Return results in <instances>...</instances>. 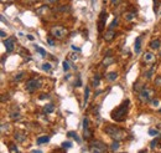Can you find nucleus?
Returning <instances> with one entry per match:
<instances>
[{
  "label": "nucleus",
  "instance_id": "f257e3e1",
  "mask_svg": "<svg viewBox=\"0 0 161 153\" xmlns=\"http://www.w3.org/2000/svg\"><path fill=\"white\" fill-rule=\"evenodd\" d=\"M129 105H130V101L129 100L123 102L120 106L117 107L114 109V111H112V118L114 120L115 122H123V121H125V118H127V115H128Z\"/></svg>",
  "mask_w": 161,
  "mask_h": 153
},
{
  "label": "nucleus",
  "instance_id": "f03ea898",
  "mask_svg": "<svg viewBox=\"0 0 161 153\" xmlns=\"http://www.w3.org/2000/svg\"><path fill=\"white\" fill-rule=\"evenodd\" d=\"M104 132L108 134L109 137H112L113 139L115 141H120V139H124L125 138V133L123 130H120L119 127H115V126H112V125H108L105 128H104Z\"/></svg>",
  "mask_w": 161,
  "mask_h": 153
},
{
  "label": "nucleus",
  "instance_id": "7ed1b4c3",
  "mask_svg": "<svg viewBox=\"0 0 161 153\" xmlns=\"http://www.w3.org/2000/svg\"><path fill=\"white\" fill-rule=\"evenodd\" d=\"M41 81L40 77H34V78H30V80L26 81V85H25V88L27 92H35L36 90H39L41 87Z\"/></svg>",
  "mask_w": 161,
  "mask_h": 153
},
{
  "label": "nucleus",
  "instance_id": "20e7f679",
  "mask_svg": "<svg viewBox=\"0 0 161 153\" xmlns=\"http://www.w3.org/2000/svg\"><path fill=\"white\" fill-rule=\"evenodd\" d=\"M154 94H155L154 90L145 86L141 91H139V99H140L141 102L149 103V102H151V100L154 99Z\"/></svg>",
  "mask_w": 161,
  "mask_h": 153
},
{
  "label": "nucleus",
  "instance_id": "39448f33",
  "mask_svg": "<svg viewBox=\"0 0 161 153\" xmlns=\"http://www.w3.org/2000/svg\"><path fill=\"white\" fill-rule=\"evenodd\" d=\"M89 152H93V153L107 152V146L102 141H92V142L89 143Z\"/></svg>",
  "mask_w": 161,
  "mask_h": 153
},
{
  "label": "nucleus",
  "instance_id": "423d86ee",
  "mask_svg": "<svg viewBox=\"0 0 161 153\" xmlns=\"http://www.w3.org/2000/svg\"><path fill=\"white\" fill-rule=\"evenodd\" d=\"M51 35L55 39H64V36L67 35V29L62 25H55L51 29Z\"/></svg>",
  "mask_w": 161,
  "mask_h": 153
},
{
  "label": "nucleus",
  "instance_id": "0eeeda50",
  "mask_svg": "<svg viewBox=\"0 0 161 153\" xmlns=\"http://www.w3.org/2000/svg\"><path fill=\"white\" fill-rule=\"evenodd\" d=\"M83 136L87 139H91L93 137L92 131L89 130V121L87 117H84V120H83Z\"/></svg>",
  "mask_w": 161,
  "mask_h": 153
},
{
  "label": "nucleus",
  "instance_id": "6e6552de",
  "mask_svg": "<svg viewBox=\"0 0 161 153\" xmlns=\"http://www.w3.org/2000/svg\"><path fill=\"white\" fill-rule=\"evenodd\" d=\"M107 16H108V14H107V11L103 10L102 13H100L99 15V21H98V31L102 33L103 29L105 28V21H107Z\"/></svg>",
  "mask_w": 161,
  "mask_h": 153
},
{
  "label": "nucleus",
  "instance_id": "1a4fd4ad",
  "mask_svg": "<svg viewBox=\"0 0 161 153\" xmlns=\"http://www.w3.org/2000/svg\"><path fill=\"white\" fill-rule=\"evenodd\" d=\"M4 46H5V49H6L8 52L13 51L14 47H15V40H14V38H9L6 40H4Z\"/></svg>",
  "mask_w": 161,
  "mask_h": 153
},
{
  "label": "nucleus",
  "instance_id": "9d476101",
  "mask_svg": "<svg viewBox=\"0 0 161 153\" xmlns=\"http://www.w3.org/2000/svg\"><path fill=\"white\" fill-rule=\"evenodd\" d=\"M114 38H115L114 29H108V30H107L105 34H104V40H105V41H112Z\"/></svg>",
  "mask_w": 161,
  "mask_h": 153
},
{
  "label": "nucleus",
  "instance_id": "9b49d317",
  "mask_svg": "<svg viewBox=\"0 0 161 153\" xmlns=\"http://www.w3.org/2000/svg\"><path fill=\"white\" fill-rule=\"evenodd\" d=\"M26 138H27V136H26L25 132H15V139L17 141V142L22 143V142H25L26 141Z\"/></svg>",
  "mask_w": 161,
  "mask_h": 153
},
{
  "label": "nucleus",
  "instance_id": "f8f14e48",
  "mask_svg": "<svg viewBox=\"0 0 161 153\" xmlns=\"http://www.w3.org/2000/svg\"><path fill=\"white\" fill-rule=\"evenodd\" d=\"M141 36H138L135 39V45H134V50H135V54H140L141 51Z\"/></svg>",
  "mask_w": 161,
  "mask_h": 153
},
{
  "label": "nucleus",
  "instance_id": "ddd939ff",
  "mask_svg": "<svg viewBox=\"0 0 161 153\" xmlns=\"http://www.w3.org/2000/svg\"><path fill=\"white\" fill-rule=\"evenodd\" d=\"M154 60H155V56H154L151 52H145V55H144V61H145L146 64L152 62Z\"/></svg>",
  "mask_w": 161,
  "mask_h": 153
},
{
  "label": "nucleus",
  "instance_id": "4468645a",
  "mask_svg": "<svg viewBox=\"0 0 161 153\" xmlns=\"http://www.w3.org/2000/svg\"><path fill=\"white\" fill-rule=\"evenodd\" d=\"M67 136H68V137H71V138H73L77 143H81V138L78 137V134H77L76 132H73V131H69V132L67 133Z\"/></svg>",
  "mask_w": 161,
  "mask_h": 153
},
{
  "label": "nucleus",
  "instance_id": "2eb2a0df",
  "mask_svg": "<svg viewBox=\"0 0 161 153\" xmlns=\"http://www.w3.org/2000/svg\"><path fill=\"white\" fill-rule=\"evenodd\" d=\"M107 78H108V81H115L118 78V73L117 72H108L107 73Z\"/></svg>",
  "mask_w": 161,
  "mask_h": 153
},
{
  "label": "nucleus",
  "instance_id": "dca6fc26",
  "mask_svg": "<svg viewBox=\"0 0 161 153\" xmlns=\"http://www.w3.org/2000/svg\"><path fill=\"white\" fill-rule=\"evenodd\" d=\"M154 72H155V66H151L150 69L145 72V77L147 78V80H150V78L152 77V75H154Z\"/></svg>",
  "mask_w": 161,
  "mask_h": 153
},
{
  "label": "nucleus",
  "instance_id": "f3484780",
  "mask_svg": "<svg viewBox=\"0 0 161 153\" xmlns=\"http://www.w3.org/2000/svg\"><path fill=\"white\" fill-rule=\"evenodd\" d=\"M160 45H161L160 40H152V41L150 42V47L152 49V50H157V49L160 47Z\"/></svg>",
  "mask_w": 161,
  "mask_h": 153
},
{
  "label": "nucleus",
  "instance_id": "a211bd4d",
  "mask_svg": "<svg viewBox=\"0 0 161 153\" xmlns=\"http://www.w3.org/2000/svg\"><path fill=\"white\" fill-rule=\"evenodd\" d=\"M50 141V137L49 136H41L37 138V144H44V143H47Z\"/></svg>",
  "mask_w": 161,
  "mask_h": 153
},
{
  "label": "nucleus",
  "instance_id": "6ab92c4d",
  "mask_svg": "<svg viewBox=\"0 0 161 153\" xmlns=\"http://www.w3.org/2000/svg\"><path fill=\"white\" fill-rule=\"evenodd\" d=\"M88 99H89V87L86 86V91H84V100H83V107H86V105L88 103Z\"/></svg>",
  "mask_w": 161,
  "mask_h": 153
},
{
  "label": "nucleus",
  "instance_id": "aec40b11",
  "mask_svg": "<svg viewBox=\"0 0 161 153\" xmlns=\"http://www.w3.org/2000/svg\"><path fill=\"white\" fill-rule=\"evenodd\" d=\"M159 142H160V137H156L155 139H152L151 142H150V148H151V149L156 148V147L159 146Z\"/></svg>",
  "mask_w": 161,
  "mask_h": 153
},
{
  "label": "nucleus",
  "instance_id": "412c9836",
  "mask_svg": "<svg viewBox=\"0 0 161 153\" xmlns=\"http://www.w3.org/2000/svg\"><path fill=\"white\" fill-rule=\"evenodd\" d=\"M53 109H55V107H53L52 103H50V105H46L44 107V112L45 113H51V112H53Z\"/></svg>",
  "mask_w": 161,
  "mask_h": 153
},
{
  "label": "nucleus",
  "instance_id": "4be33fe9",
  "mask_svg": "<svg viewBox=\"0 0 161 153\" xmlns=\"http://www.w3.org/2000/svg\"><path fill=\"white\" fill-rule=\"evenodd\" d=\"M113 62H114V60H113V57H110V56H105V59L103 60V65H105V66H108Z\"/></svg>",
  "mask_w": 161,
  "mask_h": 153
},
{
  "label": "nucleus",
  "instance_id": "5701e85b",
  "mask_svg": "<svg viewBox=\"0 0 161 153\" xmlns=\"http://www.w3.org/2000/svg\"><path fill=\"white\" fill-rule=\"evenodd\" d=\"M118 149H119V141L114 139V142H113L112 146H110V151L114 152V151H118Z\"/></svg>",
  "mask_w": 161,
  "mask_h": 153
},
{
  "label": "nucleus",
  "instance_id": "b1692460",
  "mask_svg": "<svg viewBox=\"0 0 161 153\" xmlns=\"http://www.w3.org/2000/svg\"><path fill=\"white\" fill-rule=\"evenodd\" d=\"M51 69H52V65H51V64H49V62H45V64H42V70H44V71H46V72H50V71H51Z\"/></svg>",
  "mask_w": 161,
  "mask_h": 153
},
{
  "label": "nucleus",
  "instance_id": "393cba45",
  "mask_svg": "<svg viewBox=\"0 0 161 153\" xmlns=\"http://www.w3.org/2000/svg\"><path fill=\"white\" fill-rule=\"evenodd\" d=\"M124 16H125V20H127V21H132V20L134 19L135 14H134V13H127Z\"/></svg>",
  "mask_w": 161,
  "mask_h": 153
},
{
  "label": "nucleus",
  "instance_id": "a878e982",
  "mask_svg": "<svg viewBox=\"0 0 161 153\" xmlns=\"http://www.w3.org/2000/svg\"><path fill=\"white\" fill-rule=\"evenodd\" d=\"M10 117H11V120H19L20 118V113L19 112H10Z\"/></svg>",
  "mask_w": 161,
  "mask_h": 153
},
{
  "label": "nucleus",
  "instance_id": "bb28decb",
  "mask_svg": "<svg viewBox=\"0 0 161 153\" xmlns=\"http://www.w3.org/2000/svg\"><path fill=\"white\" fill-rule=\"evenodd\" d=\"M22 76H25V72H20V73H17V75L14 76L13 80H14V81H20L21 78H22Z\"/></svg>",
  "mask_w": 161,
  "mask_h": 153
},
{
  "label": "nucleus",
  "instance_id": "cd10ccee",
  "mask_svg": "<svg viewBox=\"0 0 161 153\" xmlns=\"http://www.w3.org/2000/svg\"><path fill=\"white\" fill-rule=\"evenodd\" d=\"M35 50H36V51H39L41 55H42V56H46V51L44 50L42 47H40V46H37V45H36V46H35Z\"/></svg>",
  "mask_w": 161,
  "mask_h": 153
},
{
  "label": "nucleus",
  "instance_id": "c85d7f7f",
  "mask_svg": "<svg viewBox=\"0 0 161 153\" xmlns=\"http://www.w3.org/2000/svg\"><path fill=\"white\" fill-rule=\"evenodd\" d=\"M71 147H72V143L68 142V141H67V142H63L62 143V148L63 149H68V148H71Z\"/></svg>",
  "mask_w": 161,
  "mask_h": 153
},
{
  "label": "nucleus",
  "instance_id": "c756f323",
  "mask_svg": "<svg viewBox=\"0 0 161 153\" xmlns=\"http://www.w3.org/2000/svg\"><path fill=\"white\" fill-rule=\"evenodd\" d=\"M118 22H119V20H118V17H115V19H114V20H113V21H112V24H110V25H109V28H108V29H114V26H117V25H118Z\"/></svg>",
  "mask_w": 161,
  "mask_h": 153
},
{
  "label": "nucleus",
  "instance_id": "7c9ffc66",
  "mask_svg": "<svg viewBox=\"0 0 161 153\" xmlns=\"http://www.w3.org/2000/svg\"><path fill=\"white\" fill-rule=\"evenodd\" d=\"M159 131L157 130H152V128H150V130H149V134H150V136H159Z\"/></svg>",
  "mask_w": 161,
  "mask_h": 153
},
{
  "label": "nucleus",
  "instance_id": "2f4dec72",
  "mask_svg": "<svg viewBox=\"0 0 161 153\" xmlns=\"http://www.w3.org/2000/svg\"><path fill=\"white\" fill-rule=\"evenodd\" d=\"M93 85H94L95 87H97L98 85H99V75H95V76H94V78H93Z\"/></svg>",
  "mask_w": 161,
  "mask_h": 153
},
{
  "label": "nucleus",
  "instance_id": "473e14b6",
  "mask_svg": "<svg viewBox=\"0 0 161 153\" xmlns=\"http://www.w3.org/2000/svg\"><path fill=\"white\" fill-rule=\"evenodd\" d=\"M62 66H63V71H64V72H67V71L69 70V64L67 62V61H63Z\"/></svg>",
  "mask_w": 161,
  "mask_h": 153
},
{
  "label": "nucleus",
  "instance_id": "72a5a7b5",
  "mask_svg": "<svg viewBox=\"0 0 161 153\" xmlns=\"http://www.w3.org/2000/svg\"><path fill=\"white\" fill-rule=\"evenodd\" d=\"M159 4H160V0H154V5H155V8H154V11H155V13H157V9H159Z\"/></svg>",
  "mask_w": 161,
  "mask_h": 153
},
{
  "label": "nucleus",
  "instance_id": "f704fd0d",
  "mask_svg": "<svg viewBox=\"0 0 161 153\" xmlns=\"http://www.w3.org/2000/svg\"><path fill=\"white\" fill-rule=\"evenodd\" d=\"M37 0H22L24 4H27V5H31V4H35Z\"/></svg>",
  "mask_w": 161,
  "mask_h": 153
},
{
  "label": "nucleus",
  "instance_id": "c9c22d12",
  "mask_svg": "<svg viewBox=\"0 0 161 153\" xmlns=\"http://www.w3.org/2000/svg\"><path fill=\"white\" fill-rule=\"evenodd\" d=\"M58 10H59V11H62V13H66V11H68L69 9H68V7H66V5H63V7H59Z\"/></svg>",
  "mask_w": 161,
  "mask_h": 153
},
{
  "label": "nucleus",
  "instance_id": "e433bc0d",
  "mask_svg": "<svg viewBox=\"0 0 161 153\" xmlns=\"http://www.w3.org/2000/svg\"><path fill=\"white\" fill-rule=\"evenodd\" d=\"M151 105L155 107V106H159V100L157 99H152L151 100Z\"/></svg>",
  "mask_w": 161,
  "mask_h": 153
},
{
  "label": "nucleus",
  "instance_id": "4c0bfd02",
  "mask_svg": "<svg viewBox=\"0 0 161 153\" xmlns=\"http://www.w3.org/2000/svg\"><path fill=\"white\" fill-rule=\"evenodd\" d=\"M69 59L74 61V60H77V59H78V56H77L76 54H69Z\"/></svg>",
  "mask_w": 161,
  "mask_h": 153
},
{
  "label": "nucleus",
  "instance_id": "58836bf2",
  "mask_svg": "<svg viewBox=\"0 0 161 153\" xmlns=\"http://www.w3.org/2000/svg\"><path fill=\"white\" fill-rule=\"evenodd\" d=\"M57 1H59V0H45L46 4H55V3H57Z\"/></svg>",
  "mask_w": 161,
  "mask_h": 153
},
{
  "label": "nucleus",
  "instance_id": "ea45409f",
  "mask_svg": "<svg viewBox=\"0 0 161 153\" xmlns=\"http://www.w3.org/2000/svg\"><path fill=\"white\" fill-rule=\"evenodd\" d=\"M11 152H17V148H16V147L14 146V144H10V148H9Z\"/></svg>",
  "mask_w": 161,
  "mask_h": 153
},
{
  "label": "nucleus",
  "instance_id": "a19ab883",
  "mask_svg": "<svg viewBox=\"0 0 161 153\" xmlns=\"http://www.w3.org/2000/svg\"><path fill=\"white\" fill-rule=\"evenodd\" d=\"M122 0H110V3H112V5H118L119 3H120Z\"/></svg>",
  "mask_w": 161,
  "mask_h": 153
},
{
  "label": "nucleus",
  "instance_id": "79ce46f5",
  "mask_svg": "<svg viewBox=\"0 0 161 153\" xmlns=\"http://www.w3.org/2000/svg\"><path fill=\"white\" fill-rule=\"evenodd\" d=\"M47 41H49V44H50V45H55V41H53L51 38H49V39H47Z\"/></svg>",
  "mask_w": 161,
  "mask_h": 153
},
{
  "label": "nucleus",
  "instance_id": "37998d69",
  "mask_svg": "<svg viewBox=\"0 0 161 153\" xmlns=\"http://www.w3.org/2000/svg\"><path fill=\"white\" fill-rule=\"evenodd\" d=\"M72 50H73V51H78V52H79V51H81V49H79V47H77V46H74V45H73V46H72Z\"/></svg>",
  "mask_w": 161,
  "mask_h": 153
},
{
  "label": "nucleus",
  "instance_id": "c03bdc74",
  "mask_svg": "<svg viewBox=\"0 0 161 153\" xmlns=\"http://www.w3.org/2000/svg\"><path fill=\"white\" fill-rule=\"evenodd\" d=\"M26 38H27L29 40H31V41H32V40L35 39V38H34V36H32V35H26Z\"/></svg>",
  "mask_w": 161,
  "mask_h": 153
},
{
  "label": "nucleus",
  "instance_id": "a18cd8bd",
  "mask_svg": "<svg viewBox=\"0 0 161 153\" xmlns=\"http://www.w3.org/2000/svg\"><path fill=\"white\" fill-rule=\"evenodd\" d=\"M156 85H161V77H159L156 80Z\"/></svg>",
  "mask_w": 161,
  "mask_h": 153
},
{
  "label": "nucleus",
  "instance_id": "49530a36",
  "mask_svg": "<svg viewBox=\"0 0 161 153\" xmlns=\"http://www.w3.org/2000/svg\"><path fill=\"white\" fill-rule=\"evenodd\" d=\"M46 97H47L46 95H41V96H40V100H44V99H46Z\"/></svg>",
  "mask_w": 161,
  "mask_h": 153
},
{
  "label": "nucleus",
  "instance_id": "de8ad7c7",
  "mask_svg": "<svg viewBox=\"0 0 161 153\" xmlns=\"http://www.w3.org/2000/svg\"><path fill=\"white\" fill-rule=\"evenodd\" d=\"M0 34H1V38H5V31H1Z\"/></svg>",
  "mask_w": 161,
  "mask_h": 153
},
{
  "label": "nucleus",
  "instance_id": "09e8293b",
  "mask_svg": "<svg viewBox=\"0 0 161 153\" xmlns=\"http://www.w3.org/2000/svg\"><path fill=\"white\" fill-rule=\"evenodd\" d=\"M94 1H95V0H92V5H93V4H94Z\"/></svg>",
  "mask_w": 161,
  "mask_h": 153
},
{
  "label": "nucleus",
  "instance_id": "8fccbe9b",
  "mask_svg": "<svg viewBox=\"0 0 161 153\" xmlns=\"http://www.w3.org/2000/svg\"><path fill=\"white\" fill-rule=\"evenodd\" d=\"M6 1H13V0H6Z\"/></svg>",
  "mask_w": 161,
  "mask_h": 153
},
{
  "label": "nucleus",
  "instance_id": "3c124183",
  "mask_svg": "<svg viewBox=\"0 0 161 153\" xmlns=\"http://www.w3.org/2000/svg\"><path fill=\"white\" fill-rule=\"evenodd\" d=\"M160 113H161V109H160Z\"/></svg>",
  "mask_w": 161,
  "mask_h": 153
}]
</instances>
